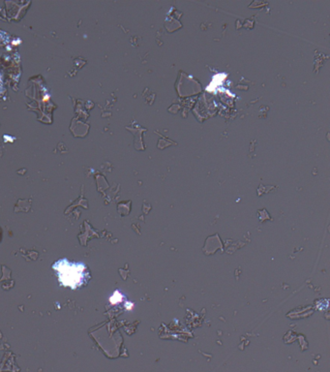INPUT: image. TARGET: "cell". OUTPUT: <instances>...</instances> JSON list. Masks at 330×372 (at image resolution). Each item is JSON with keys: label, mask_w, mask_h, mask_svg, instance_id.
<instances>
[{"label": "cell", "mask_w": 330, "mask_h": 372, "mask_svg": "<svg viewBox=\"0 0 330 372\" xmlns=\"http://www.w3.org/2000/svg\"><path fill=\"white\" fill-rule=\"evenodd\" d=\"M57 276L63 286L76 289L82 286L86 279V267L82 264L71 263L66 259L59 260L53 265Z\"/></svg>", "instance_id": "1"}, {"label": "cell", "mask_w": 330, "mask_h": 372, "mask_svg": "<svg viewBox=\"0 0 330 372\" xmlns=\"http://www.w3.org/2000/svg\"><path fill=\"white\" fill-rule=\"evenodd\" d=\"M111 303H112V304H114V303H120V301L122 300V295L120 294L119 292H116L112 296V298H111Z\"/></svg>", "instance_id": "2"}]
</instances>
